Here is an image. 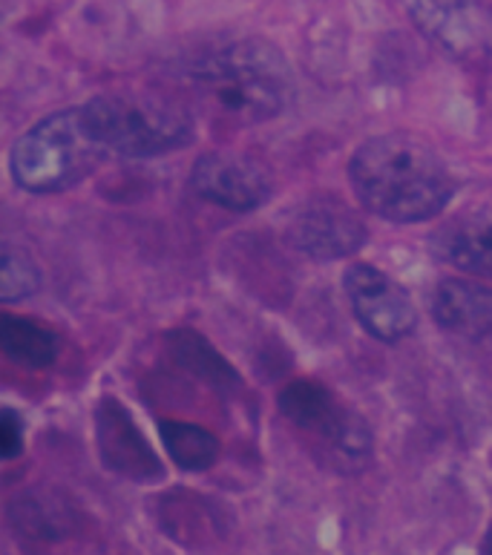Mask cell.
Segmentation results:
<instances>
[{"instance_id": "obj_1", "label": "cell", "mask_w": 492, "mask_h": 555, "mask_svg": "<svg viewBox=\"0 0 492 555\" xmlns=\"http://www.w3.org/2000/svg\"><path fill=\"white\" fill-rule=\"evenodd\" d=\"M349 179L363 208L398 224L435 219L455 196V179L443 158L426 141L403 133L360 144Z\"/></svg>"}, {"instance_id": "obj_2", "label": "cell", "mask_w": 492, "mask_h": 555, "mask_svg": "<svg viewBox=\"0 0 492 555\" xmlns=\"http://www.w3.org/2000/svg\"><path fill=\"white\" fill-rule=\"evenodd\" d=\"M184 81L213 113L236 125H262L288 107L292 69L266 41H225L205 47L182 69Z\"/></svg>"}, {"instance_id": "obj_3", "label": "cell", "mask_w": 492, "mask_h": 555, "mask_svg": "<svg viewBox=\"0 0 492 555\" xmlns=\"http://www.w3.org/2000/svg\"><path fill=\"white\" fill-rule=\"evenodd\" d=\"M104 156L107 150L92 135L83 107H73L52 113L21 135L9 167L24 191L61 193L83 182Z\"/></svg>"}, {"instance_id": "obj_4", "label": "cell", "mask_w": 492, "mask_h": 555, "mask_svg": "<svg viewBox=\"0 0 492 555\" xmlns=\"http://www.w3.org/2000/svg\"><path fill=\"white\" fill-rule=\"evenodd\" d=\"M83 118L107 153L153 158L191 144L193 121L179 104L156 95L113 92L83 104Z\"/></svg>"}, {"instance_id": "obj_5", "label": "cell", "mask_w": 492, "mask_h": 555, "mask_svg": "<svg viewBox=\"0 0 492 555\" xmlns=\"http://www.w3.org/2000/svg\"><path fill=\"white\" fill-rule=\"evenodd\" d=\"M285 236L311 259H342L363 248L366 224L337 196H314L288 214Z\"/></svg>"}, {"instance_id": "obj_6", "label": "cell", "mask_w": 492, "mask_h": 555, "mask_svg": "<svg viewBox=\"0 0 492 555\" xmlns=\"http://www.w3.org/2000/svg\"><path fill=\"white\" fill-rule=\"evenodd\" d=\"M351 311L372 337L398 343L415 328L417 314L410 294L384 271L372 266H351L342 276Z\"/></svg>"}, {"instance_id": "obj_7", "label": "cell", "mask_w": 492, "mask_h": 555, "mask_svg": "<svg viewBox=\"0 0 492 555\" xmlns=\"http://www.w3.org/2000/svg\"><path fill=\"white\" fill-rule=\"evenodd\" d=\"M193 191L219 208L257 210L271 196V176L259 162L234 153H205L193 165Z\"/></svg>"}, {"instance_id": "obj_8", "label": "cell", "mask_w": 492, "mask_h": 555, "mask_svg": "<svg viewBox=\"0 0 492 555\" xmlns=\"http://www.w3.org/2000/svg\"><path fill=\"white\" fill-rule=\"evenodd\" d=\"M95 429H99V449L104 464L113 473L125 475L130 481H156L161 478V461L144 440L139 426L133 423L118 400H104L95 415Z\"/></svg>"}, {"instance_id": "obj_9", "label": "cell", "mask_w": 492, "mask_h": 555, "mask_svg": "<svg viewBox=\"0 0 492 555\" xmlns=\"http://www.w3.org/2000/svg\"><path fill=\"white\" fill-rule=\"evenodd\" d=\"M435 323L464 340L492 332V288L476 280H443L432 294Z\"/></svg>"}, {"instance_id": "obj_10", "label": "cell", "mask_w": 492, "mask_h": 555, "mask_svg": "<svg viewBox=\"0 0 492 555\" xmlns=\"http://www.w3.org/2000/svg\"><path fill=\"white\" fill-rule=\"evenodd\" d=\"M435 250L450 266L492 280V208L455 216L435 236Z\"/></svg>"}, {"instance_id": "obj_11", "label": "cell", "mask_w": 492, "mask_h": 555, "mask_svg": "<svg viewBox=\"0 0 492 555\" xmlns=\"http://www.w3.org/2000/svg\"><path fill=\"white\" fill-rule=\"evenodd\" d=\"M306 435L318 440L320 452L340 473H360L372 457V429L340 400Z\"/></svg>"}, {"instance_id": "obj_12", "label": "cell", "mask_w": 492, "mask_h": 555, "mask_svg": "<svg viewBox=\"0 0 492 555\" xmlns=\"http://www.w3.org/2000/svg\"><path fill=\"white\" fill-rule=\"evenodd\" d=\"M78 515L67 498L50 489H33L9 504V524L33 541H61L76 530Z\"/></svg>"}, {"instance_id": "obj_13", "label": "cell", "mask_w": 492, "mask_h": 555, "mask_svg": "<svg viewBox=\"0 0 492 555\" xmlns=\"http://www.w3.org/2000/svg\"><path fill=\"white\" fill-rule=\"evenodd\" d=\"M0 348L15 363L47 369L59 357V337L26 317L3 314L0 317Z\"/></svg>"}, {"instance_id": "obj_14", "label": "cell", "mask_w": 492, "mask_h": 555, "mask_svg": "<svg viewBox=\"0 0 492 555\" xmlns=\"http://www.w3.org/2000/svg\"><path fill=\"white\" fill-rule=\"evenodd\" d=\"M167 346H170V354L176 357V363L184 365L199 380L210 383L213 389H234V386H239V377L231 369V363H225V357L219 354L217 348L196 332L170 334Z\"/></svg>"}, {"instance_id": "obj_15", "label": "cell", "mask_w": 492, "mask_h": 555, "mask_svg": "<svg viewBox=\"0 0 492 555\" xmlns=\"http://www.w3.org/2000/svg\"><path fill=\"white\" fill-rule=\"evenodd\" d=\"M161 443H165L167 455L173 457V464L187 473L210 469L219 457L217 435L202 429L196 423L165 421L161 423Z\"/></svg>"}, {"instance_id": "obj_16", "label": "cell", "mask_w": 492, "mask_h": 555, "mask_svg": "<svg viewBox=\"0 0 492 555\" xmlns=\"http://www.w3.org/2000/svg\"><path fill=\"white\" fill-rule=\"evenodd\" d=\"M217 524V515H210L208 501L187 495V492L167 498L165 513H161V527L182 544H205L213 539Z\"/></svg>"}, {"instance_id": "obj_17", "label": "cell", "mask_w": 492, "mask_h": 555, "mask_svg": "<svg viewBox=\"0 0 492 555\" xmlns=\"http://www.w3.org/2000/svg\"><path fill=\"white\" fill-rule=\"evenodd\" d=\"M334 403L337 398L332 391L314 380H294L280 391V412L300 431H309Z\"/></svg>"}, {"instance_id": "obj_18", "label": "cell", "mask_w": 492, "mask_h": 555, "mask_svg": "<svg viewBox=\"0 0 492 555\" xmlns=\"http://www.w3.org/2000/svg\"><path fill=\"white\" fill-rule=\"evenodd\" d=\"M38 285H41V276H38V266L33 262V257L7 242L0 250V297L3 302L29 297L38 291Z\"/></svg>"}, {"instance_id": "obj_19", "label": "cell", "mask_w": 492, "mask_h": 555, "mask_svg": "<svg viewBox=\"0 0 492 555\" xmlns=\"http://www.w3.org/2000/svg\"><path fill=\"white\" fill-rule=\"evenodd\" d=\"M0 452L7 461L24 452V423L12 409H3V415H0Z\"/></svg>"}, {"instance_id": "obj_20", "label": "cell", "mask_w": 492, "mask_h": 555, "mask_svg": "<svg viewBox=\"0 0 492 555\" xmlns=\"http://www.w3.org/2000/svg\"><path fill=\"white\" fill-rule=\"evenodd\" d=\"M481 555H492V524H490V530H487V535H484V544H481Z\"/></svg>"}]
</instances>
